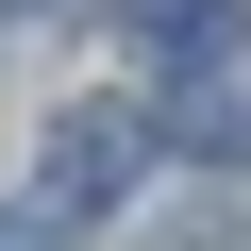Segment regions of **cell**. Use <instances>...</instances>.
Returning a JSON list of instances; mask_svg holds the SVG:
<instances>
[{
  "label": "cell",
  "mask_w": 251,
  "mask_h": 251,
  "mask_svg": "<svg viewBox=\"0 0 251 251\" xmlns=\"http://www.w3.org/2000/svg\"><path fill=\"white\" fill-rule=\"evenodd\" d=\"M134 168H151V117H134V100H84V117H50V151H34V218L84 234V218H117Z\"/></svg>",
  "instance_id": "obj_1"
},
{
  "label": "cell",
  "mask_w": 251,
  "mask_h": 251,
  "mask_svg": "<svg viewBox=\"0 0 251 251\" xmlns=\"http://www.w3.org/2000/svg\"><path fill=\"white\" fill-rule=\"evenodd\" d=\"M151 134H168L184 168H251V67H184V84H168V117H151Z\"/></svg>",
  "instance_id": "obj_2"
},
{
  "label": "cell",
  "mask_w": 251,
  "mask_h": 251,
  "mask_svg": "<svg viewBox=\"0 0 251 251\" xmlns=\"http://www.w3.org/2000/svg\"><path fill=\"white\" fill-rule=\"evenodd\" d=\"M234 34H251V0H134L151 67H234Z\"/></svg>",
  "instance_id": "obj_3"
}]
</instances>
